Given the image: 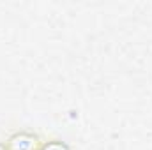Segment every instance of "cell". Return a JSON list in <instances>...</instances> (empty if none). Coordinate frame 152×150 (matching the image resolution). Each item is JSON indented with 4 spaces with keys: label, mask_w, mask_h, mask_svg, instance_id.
<instances>
[{
    "label": "cell",
    "mask_w": 152,
    "mask_h": 150,
    "mask_svg": "<svg viewBox=\"0 0 152 150\" xmlns=\"http://www.w3.org/2000/svg\"><path fill=\"white\" fill-rule=\"evenodd\" d=\"M36 141L37 138L34 134L28 133H18L14 134L9 143H7V150H34L36 149Z\"/></svg>",
    "instance_id": "1"
},
{
    "label": "cell",
    "mask_w": 152,
    "mask_h": 150,
    "mask_svg": "<svg viewBox=\"0 0 152 150\" xmlns=\"http://www.w3.org/2000/svg\"><path fill=\"white\" fill-rule=\"evenodd\" d=\"M42 150H67V147H66L64 143H57V141H53V143L46 145Z\"/></svg>",
    "instance_id": "2"
}]
</instances>
